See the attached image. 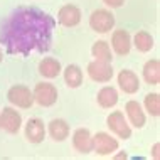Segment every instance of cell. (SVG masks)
Returning a JSON list of instances; mask_svg holds the SVG:
<instances>
[{"mask_svg": "<svg viewBox=\"0 0 160 160\" xmlns=\"http://www.w3.org/2000/svg\"><path fill=\"white\" fill-rule=\"evenodd\" d=\"M56 20L49 14L32 7L19 8L3 22L0 42L10 54L47 51L52 41Z\"/></svg>", "mask_w": 160, "mask_h": 160, "instance_id": "obj_1", "label": "cell"}, {"mask_svg": "<svg viewBox=\"0 0 160 160\" xmlns=\"http://www.w3.org/2000/svg\"><path fill=\"white\" fill-rule=\"evenodd\" d=\"M89 27L99 34L110 32L115 27V15L108 8H96L89 15Z\"/></svg>", "mask_w": 160, "mask_h": 160, "instance_id": "obj_2", "label": "cell"}, {"mask_svg": "<svg viewBox=\"0 0 160 160\" xmlns=\"http://www.w3.org/2000/svg\"><path fill=\"white\" fill-rule=\"evenodd\" d=\"M7 99L17 108L29 110L34 105V94L32 91L24 84H14L7 93Z\"/></svg>", "mask_w": 160, "mask_h": 160, "instance_id": "obj_3", "label": "cell"}, {"mask_svg": "<svg viewBox=\"0 0 160 160\" xmlns=\"http://www.w3.org/2000/svg\"><path fill=\"white\" fill-rule=\"evenodd\" d=\"M32 94H34V103L44 108L52 106L58 101V88L52 83H37Z\"/></svg>", "mask_w": 160, "mask_h": 160, "instance_id": "obj_4", "label": "cell"}, {"mask_svg": "<svg viewBox=\"0 0 160 160\" xmlns=\"http://www.w3.org/2000/svg\"><path fill=\"white\" fill-rule=\"evenodd\" d=\"M106 125L118 138L128 140V138L132 137V128H130L123 111H111V113L108 115V118H106Z\"/></svg>", "mask_w": 160, "mask_h": 160, "instance_id": "obj_5", "label": "cell"}, {"mask_svg": "<svg viewBox=\"0 0 160 160\" xmlns=\"http://www.w3.org/2000/svg\"><path fill=\"white\" fill-rule=\"evenodd\" d=\"M118 147H120L118 140L113 138L110 133H106V132H98L96 135L93 137V150L98 155H101V157L111 155L113 152L118 150Z\"/></svg>", "mask_w": 160, "mask_h": 160, "instance_id": "obj_6", "label": "cell"}, {"mask_svg": "<svg viewBox=\"0 0 160 160\" xmlns=\"http://www.w3.org/2000/svg\"><path fill=\"white\" fill-rule=\"evenodd\" d=\"M22 127V116L17 110L7 106L0 110V128H3L7 133H17Z\"/></svg>", "mask_w": 160, "mask_h": 160, "instance_id": "obj_7", "label": "cell"}, {"mask_svg": "<svg viewBox=\"0 0 160 160\" xmlns=\"http://www.w3.org/2000/svg\"><path fill=\"white\" fill-rule=\"evenodd\" d=\"M88 76L91 78L96 83H108L113 78V68L111 62H103V61H96L88 64Z\"/></svg>", "mask_w": 160, "mask_h": 160, "instance_id": "obj_8", "label": "cell"}, {"mask_svg": "<svg viewBox=\"0 0 160 160\" xmlns=\"http://www.w3.org/2000/svg\"><path fill=\"white\" fill-rule=\"evenodd\" d=\"M58 22L64 27H76L81 22V10L74 3H66L58 12Z\"/></svg>", "mask_w": 160, "mask_h": 160, "instance_id": "obj_9", "label": "cell"}, {"mask_svg": "<svg viewBox=\"0 0 160 160\" xmlns=\"http://www.w3.org/2000/svg\"><path fill=\"white\" fill-rule=\"evenodd\" d=\"M25 138L31 143H41L46 138V125L41 118L34 116L29 118V122L25 123Z\"/></svg>", "mask_w": 160, "mask_h": 160, "instance_id": "obj_10", "label": "cell"}, {"mask_svg": "<svg viewBox=\"0 0 160 160\" xmlns=\"http://www.w3.org/2000/svg\"><path fill=\"white\" fill-rule=\"evenodd\" d=\"M72 147L79 153H89L93 152V135L88 128H78L72 133Z\"/></svg>", "mask_w": 160, "mask_h": 160, "instance_id": "obj_11", "label": "cell"}, {"mask_svg": "<svg viewBox=\"0 0 160 160\" xmlns=\"http://www.w3.org/2000/svg\"><path fill=\"white\" fill-rule=\"evenodd\" d=\"M116 79H118L120 89L127 94H135L138 89H140V79H138V76L133 71H130V69H122V71L118 72V78H116Z\"/></svg>", "mask_w": 160, "mask_h": 160, "instance_id": "obj_12", "label": "cell"}, {"mask_svg": "<svg viewBox=\"0 0 160 160\" xmlns=\"http://www.w3.org/2000/svg\"><path fill=\"white\" fill-rule=\"evenodd\" d=\"M111 47L118 56H127L132 49V36L125 29H118L111 36Z\"/></svg>", "mask_w": 160, "mask_h": 160, "instance_id": "obj_13", "label": "cell"}, {"mask_svg": "<svg viewBox=\"0 0 160 160\" xmlns=\"http://www.w3.org/2000/svg\"><path fill=\"white\" fill-rule=\"evenodd\" d=\"M125 111H127V116H128L130 123H132L135 128H143L145 127L147 116H145L143 108H142V105L138 101L130 99L127 105H125Z\"/></svg>", "mask_w": 160, "mask_h": 160, "instance_id": "obj_14", "label": "cell"}, {"mask_svg": "<svg viewBox=\"0 0 160 160\" xmlns=\"http://www.w3.org/2000/svg\"><path fill=\"white\" fill-rule=\"evenodd\" d=\"M47 132H49V135L52 140L56 142H64L66 138L69 137V132H71V128H69V125L66 120L62 118H54L51 120L49 125H47Z\"/></svg>", "mask_w": 160, "mask_h": 160, "instance_id": "obj_15", "label": "cell"}, {"mask_svg": "<svg viewBox=\"0 0 160 160\" xmlns=\"http://www.w3.org/2000/svg\"><path fill=\"white\" fill-rule=\"evenodd\" d=\"M142 74H143V79L147 84L157 86L160 83V61L158 59H148L143 64Z\"/></svg>", "mask_w": 160, "mask_h": 160, "instance_id": "obj_16", "label": "cell"}, {"mask_svg": "<svg viewBox=\"0 0 160 160\" xmlns=\"http://www.w3.org/2000/svg\"><path fill=\"white\" fill-rule=\"evenodd\" d=\"M61 71H62L61 62H59L58 59H54V58H44L41 62H39V72H41L44 78H47V79L58 78L59 74H61Z\"/></svg>", "mask_w": 160, "mask_h": 160, "instance_id": "obj_17", "label": "cell"}, {"mask_svg": "<svg viewBox=\"0 0 160 160\" xmlns=\"http://www.w3.org/2000/svg\"><path fill=\"white\" fill-rule=\"evenodd\" d=\"M96 101L101 108H113L118 103V91L113 86H103L96 94Z\"/></svg>", "mask_w": 160, "mask_h": 160, "instance_id": "obj_18", "label": "cell"}, {"mask_svg": "<svg viewBox=\"0 0 160 160\" xmlns=\"http://www.w3.org/2000/svg\"><path fill=\"white\" fill-rule=\"evenodd\" d=\"M61 72H62L64 81H66V84L69 88H79L83 84V71H81V68L78 64H69Z\"/></svg>", "mask_w": 160, "mask_h": 160, "instance_id": "obj_19", "label": "cell"}, {"mask_svg": "<svg viewBox=\"0 0 160 160\" xmlns=\"http://www.w3.org/2000/svg\"><path fill=\"white\" fill-rule=\"evenodd\" d=\"M91 54L96 61L103 62H111L113 61V54H111V47L106 41H96L91 47Z\"/></svg>", "mask_w": 160, "mask_h": 160, "instance_id": "obj_20", "label": "cell"}, {"mask_svg": "<svg viewBox=\"0 0 160 160\" xmlns=\"http://www.w3.org/2000/svg\"><path fill=\"white\" fill-rule=\"evenodd\" d=\"M132 44L135 46L140 52H148V51H152V47H153V37L147 31H138L135 36H133Z\"/></svg>", "mask_w": 160, "mask_h": 160, "instance_id": "obj_21", "label": "cell"}, {"mask_svg": "<svg viewBox=\"0 0 160 160\" xmlns=\"http://www.w3.org/2000/svg\"><path fill=\"white\" fill-rule=\"evenodd\" d=\"M145 111L152 116H160V94L158 93H148L143 99Z\"/></svg>", "mask_w": 160, "mask_h": 160, "instance_id": "obj_22", "label": "cell"}, {"mask_svg": "<svg viewBox=\"0 0 160 160\" xmlns=\"http://www.w3.org/2000/svg\"><path fill=\"white\" fill-rule=\"evenodd\" d=\"M103 3L111 8H120L125 3V0H103Z\"/></svg>", "mask_w": 160, "mask_h": 160, "instance_id": "obj_23", "label": "cell"}, {"mask_svg": "<svg viewBox=\"0 0 160 160\" xmlns=\"http://www.w3.org/2000/svg\"><path fill=\"white\" fill-rule=\"evenodd\" d=\"M158 150H160V143H155V145H153V148H152V153H153V158H155V160H158V158H160Z\"/></svg>", "mask_w": 160, "mask_h": 160, "instance_id": "obj_24", "label": "cell"}, {"mask_svg": "<svg viewBox=\"0 0 160 160\" xmlns=\"http://www.w3.org/2000/svg\"><path fill=\"white\" fill-rule=\"evenodd\" d=\"M127 157H128L127 153H118V155H115V158H116V160H120V158H127Z\"/></svg>", "mask_w": 160, "mask_h": 160, "instance_id": "obj_25", "label": "cell"}, {"mask_svg": "<svg viewBox=\"0 0 160 160\" xmlns=\"http://www.w3.org/2000/svg\"><path fill=\"white\" fill-rule=\"evenodd\" d=\"M2 59H3V52H2V49H0V62H2Z\"/></svg>", "mask_w": 160, "mask_h": 160, "instance_id": "obj_26", "label": "cell"}]
</instances>
